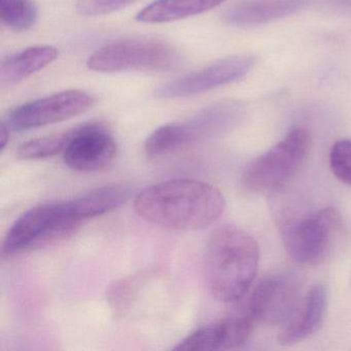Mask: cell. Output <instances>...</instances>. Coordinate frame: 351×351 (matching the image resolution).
I'll return each instance as SVG.
<instances>
[{"label": "cell", "instance_id": "obj_5", "mask_svg": "<svg viewBox=\"0 0 351 351\" xmlns=\"http://www.w3.org/2000/svg\"><path fill=\"white\" fill-rule=\"evenodd\" d=\"M182 62L180 51L167 43L133 38L106 45L90 56L87 65L92 71L101 73L172 71Z\"/></svg>", "mask_w": 351, "mask_h": 351}, {"label": "cell", "instance_id": "obj_1", "mask_svg": "<svg viewBox=\"0 0 351 351\" xmlns=\"http://www.w3.org/2000/svg\"><path fill=\"white\" fill-rule=\"evenodd\" d=\"M219 189L208 182L178 178L141 191L134 200L139 217L167 229L197 231L213 225L225 210Z\"/></svg>", "mask_w": 351, "mask_h": 351}, {"label": "cell", "instance_id": "obj_8", "mask_svg": "<svg viewBox=\"0 0 351 351\" xmlns=\"http://www.w3.org/2000/svg\"><path fill=\"white\" fill-rule=\"evenodd\" d=\"M301 285L291 271L264 277L250 293L242 311L256 322L283 326L293 316L300 304Z\"/></svg>", "mask_w": 351, "mask_h": 351}, {"label": "cell", "instance_id": "obj_22", "mask_svg": "<svg viewBox=\"0 0 351 351\" xmlns=\"http://www.w3.org/2000/svg\"><path fill=\"white\" fill-rule=\"evenodd\" d=\"M9 138V127H7V125L3 123V124L0 125V149H1V152H3L5 147H7Z\"/></svg>", "mask_w": 351, "mask_h": 351}, {"label": "cell", "instance_id": "obj_3", "mask_svg": "<svg viewBox=\"0 0 351 351\" xmlns=\"http://www.w3.org/2000/svg\"><path fill=\"white\" fill-rule=\"evenodd\" d=\"M244 114L245 108L240 102L213 104L184 122L157 129L145 143V155L149 160L163 159L193 143L219 136L237 126Z\"/></svg>", "mask_w": 351, "mask_h": 351}, {"label": "cell", "instance_id": "obj_13", "mask_svg": "<svg viewBox=\"0 0 351 351\" xmlns=\"http://www.w3.org/2000/svg\"><path fill=\"white\" fill-rule=\"evenodd\" d=\"M328 305V289L324 283L313 285L297 310L283 324L278 335L281 345L301 342L316 332L324 322Z\"/></svg>", "mask_w": 351, "mask_h": 351}, {"label": "cell", "instance_id": "obj_9", "mask_svg": "<svg viewBox=\"0 0 351 351\" xmlns=\"http://www.w3.org/2000/svg\"><path fill=\"white\" fill-rule=\"evenodd\" d=\"M95 102L87 92H61L19 106L10 114L9 122L18 131L40 128L80 116L93 108Z\"/></svg>", "mask_w": 351, "mask_h": 351}, {"label": "cell", "instance_id": "obj_10", "mask_svg": "<svg viewBox=\"0 0 351 351\" xmlns=\"http://www.w3.org/2000/svg\"><path fill=\"white\" fill-rule=\"evenodd\" d=\"M250 55H236L170 82L158 89L163 99L190 97L238 81L254 67Z\"/></svg>", "mask_w": 351, "mask_h": 351}, {"label": "cell", "instance_id": "obj_12", "mask_svg": "<svg viewBox=\"0 0 351 351\" xmlns=\"http://www.w3.org/2000/svg\"><path fill=\"white\" fill-rule=\"evenodd\" d=\"M256 322L245 312L237 313L203 326L189 335L174 350H226L241 346L250 339Z\"/></svg>", "mask_w": 351, "mask_h": 351}, {"label": "cell", "instance_id": "obj_21", "mask_svg": "<svg viewBox=\"0 0 351 351\" xmlns=\"http://www.w3.org/2000/svg\"><path fill=\"white\" fill-rule=\"evenodd\" d=\"M134 1L135 0H79L77 11L86 17H97L114 13Z\"/></svg>", "mask_w": 351, "mask_h": 351}, {"label": "cell", "instance_id": "obj_11", "mask_svg": "<svg viewBox=\"0 0 351 351\" xmlns=\"http://www.w3.org/2000/svg\"><path fill=\"white\" fill-rule=\"evenodd\" d=\"M116 154V141L106 127L90 124L75 129L63 152V160L71 169L90 172L108 166Z\"/></svg>", "mask_w": 351, "mask_h": 351}, {"label": "cell", "instance_id": "obj_6", "mask_svg": "<svg viewBox=\"0 0 351 351\" xmlns=\"http://www.w3.org/2000/svg\"><path fill=\"white\" fill-rule=\"evenodd\" d=\"M310 143L309 133L305 129L291 131L283 141L248 164L242 176L244 186L260 194L280 190L305 161Z\"/></svg>", "mask_w": 351, "mask_h": 351}, {"label": "cell", "instance_id": "obj_2", "mask_svg": "<svg viewBox=\"0 0 351 351\" xmlns=\"http://www.w3.org/2000/svg\"><path fill=\"white\" fill-rule=\"evenodd\" d=\"M258 242L235 225H223L207 242L205 276L211 295L223 303L241 300L258 272Z\"/></svg>", "mask_w": 351, "mask_h": 351}, {"label": "cell", "instance_id": "obj_16", "mask_svg": "<svg viewBox=\"0 0 351 351\" xmlns=\"http://www.w3.org/2000/svg\"><path fill=\"white\" fill-rule=\"evenodd\" d=\"M226 0H156L136 15L141 23H167L210 11Z\"/></svg>", "mask_w": 351, "mask_h": 351}, {"label": "cell", "instance_id": "obj_4", "mask_svg": "<svg viewBox=\"0 0 351 351\" xmlns=\"http://www.w3.org/2000/svg\"><path fill=\"white\" fill-rule=\"evenodd\" d=\"M80 223L71 200L38 205L12 226L3 241V252L12 256L55 243L71 235Z\"/></svg>", "mask_w": 351, "mask_h": 351}, {"label": "cell", "instance_id": "obj_18", "mask_svg": "<svg viewBox=\"0 0 351 351\" xmlns=\"http://www.w3.org/2000/svg\"><path fill=\"white\" fill-rule=\"evenodd\" d=\"M0 19L13 32H26L36 24L38 9L32 0H0Z\"/></svg>", "mask_w": 351, "mask_h": 351}, {"label": "cell", "instance_id": "obj_20", "mask_svg": "<svg viewBox=\"0 0 351 351\" xmlns=\"http://www.w3.org/2000/svg\"><path fill=\"white\" fill-rule=\"evenodd\" d=\"M330 166L339 180L351 186V141L342 139L332 145L330 152Z\"/></svg>", "mask_w": 351, "mask_h": 351}, {"label": "cell", "instance_id": "obj_17", "mask_svg": "<svg viewBox=\"0 0 351 351\" xmlns=\"http://www.w3.org/2000/svg\"><path fill=\"white\" fill-rule=\"evenodd\" d=\"M130 191L121 184H108L93 189L71 200L75 217L83 221L106 215L126 202Z\"/></svg>", "mask_w": 351, "mask_h": 351}, {"label": "cell", "instance_id": "obj_15", "mask_svg": "<svg viewBox=\"0 0 351 351\" xmlns=\"http://www.w3.org/2000/svg\"><path fill=\"white\" fill-rule=\"evenodd\" d=\"M57 56L58 50L51 46L32 47L10 56L0 65V83L3 86L21 83L51 64Z\"/></svg>", "mask_w": 351, "mask_h": 351}, {"label": "cell", "instance_id": "obj_19", "mask_svg": "<svg viewBox=\"0 0 351 351\" xmlns=\"http://www.w3.org/2000/svg\"><path fill=\"white\" fill-rule=\"evenodd\" d=\"M73 133L75 129L59 134L32 139L23 143L18 149L17 156L22 160H43L53 157L61 152H64Z\"/></svg>", "mask_w": 351, "mask_h": 351}, {"label": "cell", "instance_id": "obj_23", "mask_svg": "<svg viewBox=\"0 0 351 351\" xmlns=\"http://www.w3.org/2000/svg\"><path fill=\"white\" fill-rule=\"evenodd\" d=\"M328 1L337 7L351 9V0H328Z\"/></svg>", "mask_w": 351, "mask_h": 351}, {"label": "cell", "instance_id": "obj_14", "mask_svg": "<svg viewBox=\"0 0 351 351\" xmlns=\"http://www.w3.org/2000/svg\"><path fill=\"white\" fill-rule=\"evenodd\" d=\"M310 5V0H242L223 14L226 24L254 26L299 13Z\"/></svg>", "mask_w": 351, "mask_h": 351}, {"label": "cell", "instance_id": "obj_7", "mask_svg": "<svg viewBox=\"0 0 351 351\" xmlns=\"http://www.w3.org/2000/svg\"><path fill=\"white\" fill-rule=\"evenodd\" d=\"M344 233L342 215L334 207L320 209L285 227V245L302 266L322 264L332 256Z\"/></svg>", "mask_w": 351, "mask_h": 351}]
</instances>
